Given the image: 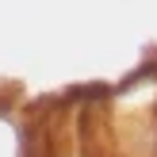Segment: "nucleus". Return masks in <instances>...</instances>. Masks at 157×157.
Instances as JSON below:
<instances>
[]
</instances>
